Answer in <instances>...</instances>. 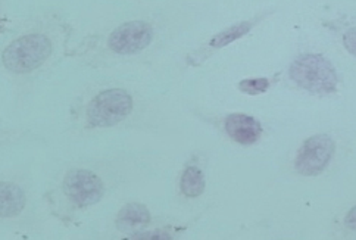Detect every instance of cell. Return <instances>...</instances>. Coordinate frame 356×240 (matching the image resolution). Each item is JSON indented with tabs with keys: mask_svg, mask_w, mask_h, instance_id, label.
Segmentation results:
<instances>
[{
	"mask_svg": "<svg viewBox=\"0 0 356 240\" xmlns=\"http://www.w3.org/2000/svg\"><path fill=\"white\" fill-rule=\"evenodd\" d=\"M334 154V142L328 136L318 134L305 141L295 159V168L302 175L321 174Z\"/></svg>",
	"mask_w": 356,
	"mask_h": 240,
	"instance_id": "277c9868",
	"label": "cell"
},
{
	"mask_svg": "<svg viewBox=\"0 0 356 240\" xmlns=\"http://www.w3.org/2000/svg\"><path fill=\"white\" fill-rule=\"evenodd\" d=\"M205 191V175L195 167L188 166L181 175V192L187 198H197Z\"/></svg>",
	"mask_w": 356,
	"mask_h": 240,
	"instance_id": "30bf717a",
	"label": "cell"
},
{
	"mask_svg": "<svg viewBox=\"0 0 356 240\" xmlns=\"http://www.w3.org/2000/svg\"><path fill=\"white\" fill-rule=\"evenodd\" d=\"M345 224L349 227L350 230L356 232V207L349 211V214H348L346 218H345Z\"/></svg>",
	"mask_w": 356,
	"mask_h": 240,
	"instance_id": "5bb4252c",
	"label": "cell"
},
{
	"mask_svg": "<svg viewBox=\"0 0 356 240\" xmlns=\"http://www.w3.org/2000/svg\"><path fill=\"white\" fill-rule=\"evenodd\" d=\"M154 37L150 25L143 21L125 22L108 39V46L118 55H134L145 50Z\"/></svg>",
	"mask_w": 356,
	"mask_h": 240,
	"instance_id": "8992f818",
	"label": "cell"
},
{
	"mask_svg": "<svg viewBox=\"0 0 356 240\" xmlns=\"http://www.w3.org/2000/svg\"><path fill=\"white\" fill-rule=\"evenodd\" d=\"M252 27H253V22L236 24V25H233V27L218 33L217 35H213V39L209 42V45H211V47H224L227 45H230V43L241 39V37L250 31Z\"/></svg>",
	"mask_w": 356,
	"mask_h": 240,
	"instance_id": "8fae6325",
	"label": "cell"
},
{
	"mask_svg": "<svg viewBox=\"0 0 356 240\" xmlns=\"http://www.w3.org/2000/svg\"><path fill=\"white\" fill-rule=\"evenodd\" d=\"M224 127L227 134L240 145L257 143L262 136L261 122L253 117L245 115V113H232V115H228L225 118Z\"/></svg>",
	"mask_w": 356,
	"mask_h": 240,
	"instance_id": "52a82bcc",
	"label": "cell"
},
{
	"mask_svg": "<svg viewBox=\"0 0 356 240\" xmlns=\"http://www.w3.org/2000/svg\"><path fill=\"white\" fill-rule=\"evenodd\" d=\"M238 87L243 93L257 96V95L265 93L266 90H268L270 80L268 79H249V80L240 81Z\"/></svg>",
	"mask_w": 356,
	"mask_h": 240,
	"instance_id": "7c38bea8",
	"label": "cell"
},
{
	"mask_svg": "<svg viewBox=\"0 0 356 240\" xmlns=\"http://www.w3.org/2000/svg\"><path fill=\"white\" fill-rule=\"evenodd\" d=\"M0 212L3 218L15 217L25 205V196L21 187L12 183H2L0 186Z\"/></svg>",
	"mask_w": 356,
	"mask_h": 240,
	"instance_id": "9c48e42d",
	"label": "cell"
},
{
	"mask_svg": "<svg viewBox=\"0 0 356 240\" xmlns=\"http://www.w3.org/2000/svg\"><path fill=\"white\" fill-rule=\"evenodd\" d=\"M290 79L314 95H330L337 88V75L332 62L321 55H303L290 67Z\"/></svg>",
	"mask_w": 356,
	"mask_h": 240,
	"instance_id": "6da1fadb",
	"label": "cell"
},
{
	"mask_svg": "<svg viewBox=\"0 0 356 240\" xmlns=\"http://www.w3.org/2000/svg\"><path fill=\"white\" fill-rule=\"evenodd\" d=\"M131 109L133 99L125 90L111 88L102 92L88 104V127H111L130 115Z\"/></svg>",
	"mask_w": 356,
	"mask_h": 240,
	"instance_id": "3957f363",
	"label": "cell"
},
{
	"mask_svg": "<svg viewBox=\"0 0 356 240\" xmlns=\"http://www.w3.org/2000/svg\"><path fill=\"white\" fill-rule=\"evenodd\" d=\"M63 192L77 207H90L104 196V183L88 170H74L63 182Z\"/></svg>",
	"mask_w": 356,
	"mask_h": 240,
	"instance_id": "5b68a950",
	"label": "cell"
},
{
	"mask_svg": "<svg viewBox=\"0 0 356 240\" xmlns=\"http://www.w3.org/2000/svg\"><path fill=\"white\" fill-rule=\"evenodd\" d=\"M134 239H168L167 234H162V233H137L133 236Z\"/></svg>",
	"mask_w": 356,
	"mask_h": 240,
	"instance_id": "9a60e30c",
	"label": "cell"
},
{
	"mask_svg": "<svg viewBox=\"0 0 356 240\" xmlns=\"http://www.w3.org/2000/svg\"><path fill=\"white\" fill-rule=\"evenodd\" d=\"M149 221L150 214L145 205L129 204L120 211L117 225L121 232H133L147 225Z\"/></svg>",
	"mask_w": 356,
	"mask_h": 240,
	"instance_id": "ba28073f",
	"label": "cell"
},
{
	"mask_svg": "<svg viewBox=\"0 0 356 240\" xmlns=\"http://www.w3.org/2000/svg\"><path fill=\"white\" fill-rule=\"evenodd\" d=\"M343 45H345L349 54L356 56V29L346 31V34L343 35Z\"/></svg>",
	"mask_w": 356,
	"mask_h": 240,
	"instance_id": "4fadbf2b",
	"label": "cell"
},
{
	"mask_svg": "<svg viewBox=\"0 0 356 240\" xmlns=\"http://www.w3.org/2000/svg\"><path fill=\"white\" fill-rule=\"evenodd\" d=\"M52 54V42L43 34H27L12 42L2 54L3 65L15 74L39 68Z\"/></svg>",
	"mask_w": 356,
	"mask_h": 240,
	"instance_id": "7a4b0ae2",
	"label": "cell"
}]
</instances>
